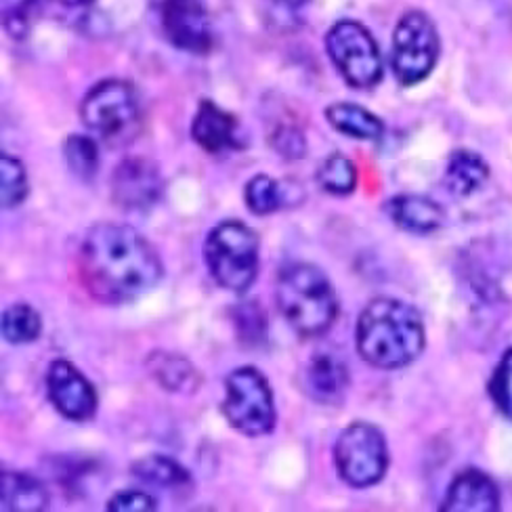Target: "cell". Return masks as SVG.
I'll return each instance as SVG.
<instances>
[{
    "label": "cell",
    "mask_w": 512,
    "mask_h": 512,
    "mask_svg": "<svg viewBox=\"0 0 512 512\" xmlns=\"http://www.w3.org/2000/svg\"><path fill=\"white\" fill-rule=\"evenodd\" d=\"M489 395H492L498 410L512 420V349L506 351L496 368L494 378L489 382Z\"/></svg>",
    "instance_id": "28"
},
{
    "label": "cell",
    "mask_w": 512,
    "mask_h": 512,
    "mask_svg": "<svg viewBox=\"0 0 512 512\" xmlns=\"http://www.w3.org/2000/svg\"><path fill=\"white\" fill-rule=\"evenodd\" d=\"M326 120L338 133L359 141H378L384 133L382 120L355 103H332L326 108Z\"/></svg>",
    "instance_id": "20"
},
{
    "label": "cell",
    "mask_w": 512,
    "mask_h": 512,
    "mask_svg": "<svg viewBox=\"0 0 512 512\" xmlns=\"http://www.w3.org/2000/svg\"><path fill=\"white\" fill-rule=\"evenodd\" d=\"M359 355L380 370H399L420 357L426 345L420 313L397 298H376L359 315Z\"/></svg>",
    "instance_id": "2"
},
{
    "label": "cell",
    "mask_w": 512,
    "mask_h": 512,
    "mask_svg": "<svg viewBox=\"0 0 512 512\" xmlns=\"http://www.w3.org/2000/svg\"><path fill=\"white\" fill-rule=\"evenodd\" d=\"M439 34L429 15L405 13L393 34V74L403 87H414L431 76L439 59Z\"/></svg>",
    "instance_id": "9"
},
{
    "label": "cell",
    "mask_w": 512,
    "mask_h": 512,
    "mask_svg": "<svg viewBox=\"0 0 512 512\" xmlns=\"http://www.w3.org/2000/svg\"><path fill=\"white\" fill-rule=\"evenodd\" d=\"M78 275L95 301L120 305L154 290L164 265L156 248L131 225L97 223L80 244Z\"/></svg>",
    "instance_id": "1"
},
{
    "label": "cell",
    "mask_w": 512,
    "mask_h": 512,
    "mask_svg": "<svg viewBox=\"0 0 512 512\" xmlns=\"http://www.w3.org/2000/svg\"><path fill=\"white\" fill-rule=\"evenodd\" d=\"M317 183L332 196H349L357 185L355 164L343 154H332L319 166Z\"/></svg>",
    "instance_id": "23"
},
{
    "label": "cell",
    "mask_w": 512,
    "mask_h": 512,
    "mask_svg": "<svg viewBox=\"0 0 512 512\" xmlns=\"http://www.w3.org/2000/svg\"><path fill=\"white\" fill-rule=\"evenodd\" d=\"M0 196H3V208H17L28 198L26 166L7 152L0 156Z\"/></svg>",
    "instance_id": "26"
},
{
    "label": "cell",
    "mask_w": 512,
    "mask_h": 512,
    "mask_svg": "<svg viewBox=\"0 0 512 512\" xmlns=\"http://www.w3.org/2000/svg\"><path fill=\"white\" fill-rule=\"evenodd\" d=\"M233 324L244 345H259L267 336L265 313L256 303H244L231 311Z\"/></svg>",
    "instance_id": "27"
},
{
    "label": "cell",
    "mask_w": 512,
    "mask_h": 512,
    "mask_svg": "<svg viewBox=\"0 0 512 512\" xmlns=\"http://www.w3.org/2000/svg\"><path fill=\"white\" fill-rule=\"evenodd\" d=\"M133 475L143 483L168 489V492H183V489H191V485H194V479H191L185 466L162 454L137 460L133 464Z\"/></svg>",
    "instance_id": "21"
},
{
    "label": "cell",
    "mask_w": 512,
    "mask_h": 512,
    "mask_svg": "<svg viewBox=\"0 0 512 512\" xmlns=\"http://www.w3.org/2000/svg\"><path fill=\"white\" fill-rule=\"evenodd\" d=\"M42 332V317L28 303H15L3 313V336L11 345H30Z\"/></svg>",
    "instance_id": "22"
},
{
    "label": "cell",
    "mask_w": 512,
    "mask_h": 512,
    "mask_svg": "<svg viewBox=\"0 0 512 512\" xmlns=\"http://www.w3.org/2000/svg\"><path fill=\"white\" fill-rule=\"evenodd\" d=\"M160 24L170 45L179 51L206 55L212 49L210 15L202 0H164Z\"/></svg>",
    "instance_id": "11"
},
{
    "label": "cell",
    "mask_w": 512,
    "mask_h": 512,
    "mask_svg": "<svg viewBox=\"0 0 512 512\" xmlns=\"http://www.w3.org/2000/svg\"><path fill=\"white\" fill-rule=\"evenodd\" d=\"M149 374H152L162 389L173 393H191L198 389V370L181 355L156 351L147 359Z\"/></svg>",
    "instance_id": "19"
},
{
    "label": "cell",
    "mask_w": 512,
    "mask_h": 512,
    "mask_svg": "<svg viewBox=\"0 0 512 512\" xmlns=\"http://www.w3.org/2000/svg\"><path fill=\"white\" fill-rule=\"evenodd\" d=\"M204 261L212 280L223 290L246 294L259 275L261 240L246 223L223 221L208 231Z\"/></svg>",
    "instance_id": "4"
},
{
    "label": "cell",
    "mask_w": 512,
    "mask_h": 512,
    "mask_svg": "<svg viewBox=\"0 0 512 512\" xmlns=\"http://www.w3.org/2000/svg\"><path fill=\"white\" fill-rule=\"evenodd\" d=\"M277 307L288 326L305 338L322 336L334 324L338 298L328 275L311 263H294L277 277Z\"/></svg>",
    "instance_id": "3"
},
{
    "label": "cell",
    "mask_w": 512,
    "mask_h": 512,
    "mask_svg": "<svg viewBox=\"0 0 512 512\" xmlns=\"http://www.w3.org/2000/svg\"><path fill=\"white\" fill-rule=\"evenodd\" d=\"M47 393L53 408L72 422H87L97 414V391L68 359H55L47 370Z\"/></svg>",
    "instance_id": "10"
},
{
    "label": "cell",
    "mask_w": 512,
    "mask_h": 512,
    "mask_svg": "<svg viewBox=\"0 0 512 512\" xmlns=\"http://www.w3.org/2000/svg\"><path fill=\"white\" fill-rule=\"evenodd\" d=\"M80 118L105 145H128L141 128V108L133 84L118 78L101 80L82 99Z\"/></svg>",
    "instance_id": "5"
},
{
    "label": "cell",
    "mask_w": 512,
    "mask_h": 512,
    "mask_svg": "<svg viewBox=\"0 0 512 512\" xmlns=\"http://www.w3.org/2000/svg\"><path fill=\"white\" fill-rule=\"evenodd\" d=\"M112 198L122 210H147L162 198V177L154 162L128 158L112 177Z\"/></svg>",
    "instance_id": "12"
},
{
    "label": "cell",
    "mask_w": 512,
    "mask_h": 512,
    "mask_svg": "<svg viewBox=\"0 0 512 512\" xmlns=\"http://www.w3.org/2000/svg\"><path fill=\"white\" fill-rule=\"evenodd\" d=\"M244 202L256 217L273 215L284 204L282 185L269 175H256L244 187Z\"/></svg>",
    "instance_id": "24"
},
{
    "label": "cell",
    "mask_w": 512,
    "mask_h": 512,
    "mask_svg": "<svg viewBox=\"0 0 512 512\" xmlns=\"http://www.w3.org/2000/svg\"><path fill=\"white\" fill-rule=\"evenodd\" d=\"M500 508L498 487L477 468H466L447 489L441 510L447 512H494Z\"/></svg>",
    "instance_id": "14"
},
{
    "label": "cell",
    "mask_w": 512,
    "mask_h": 512,
    "mask_svg": "<svg viewBox=\"0 0 512 512\" xmlns=\"http://www.w3.org/2000/svg\"><path fill=\"white\" fill-rule=\"evenodd\" d=\"M326 51L338 74L353 89H372L382 80V57L366 26L345 19L326 36Z\"/></svg>",
    "instance_id": "8"
},
{
    "label": "cell",
    "mask_w": 512,
    "mask_h": 512,
    "mask_svg": "<svg viewBox=\"0 0 512 512\" xmlns=\"http://www.w3.org/2000/svg\"><path fill=\"white\" fill-rule=\"evenodd\" d=\"M63 156H66L70 170L78 179L89 181L95 177L99 166V152L97 143L91 137L70 135L66 143H63Z\"/></svg>",
    "instance_id": "25"
},
{
    "label": "cell",
    "mask_w": 512,
    "mask_h": 512,
    "mask_svg": "<svg viewBox=\"0 0 512 512\" xmlns=\"http://www.w3.org/2000/svg\"><path fill=\"white\" fill-rule=\"evenodd\" d=\"M271 145L277 149V154H282L284 158L298 160L305 156V137L301 131L294 126H280L277 131L271 135Z\"/></svg>",
    "instance_id": "30"
},
{
    "label": "cell",
    "mask_w": 512,
    "mask_h": 512,
    "mask_svg": "<svg viewBox=\"0 0 512 512\" xmlns=\"http://www.w3.org/2000/svg\"><path fill=\"white\" fill-rule=\"evenodd\" d=\"M158 508L154 496H149L143 489H124L110 498L108 510L112 512H152Z\"/></svg>",
    "instance_id": "29"
},
{
    "label": "cell",
    "mask_w": 512,
    "mask_h": 512,
    "mask_svg": "<svg viewBox=\"0 0 512 512\" xmlns=\"http://www.w3.org/2000/svg\"><path fill=\"white\" fill-rule=\"evenodd\" d=\"M191 139L210 156L229 154L244 147L238 118L210 99H202L198 105L191 122Z\"/></svg>",
    "instance_id": "13"
},
{
    "label": "cell",
    "mask_w": 512,
    "mask_h": 512,
    "mask_svg": "<svg viewBox=\"0 0 512 512\" xmlns=\"http://www.w3.org/2000/svg\"><path fill=\"white\" fill-rule=\"evenodd\" d=\"M334 462L338 477L347 485L357 489L376 485L389 466V450L382 431L370 422H353L336 441Z\"/></svg>",
    "instance_id": "7"
},
{
    "label": "cell",
    "mask_w": 512,
    "mask_h": 512,
    "mask_svg": "<svg viewBox=\"0 0 512 512\" xmlns=\"http://www.w3.org/2000/svg\"><path fill=\"white\" fill-rule=\"evenodd\" d=\"M387 215L399 229L416 236H429L445 223V212L435 200L412 194L391 198Z\"/></svg>",
    "instance_id": "16"
},
{
    "label": "cell",
    "mask_w": 512,
    "mask_h": 512,
    "mask_svg": "<svg viewBox=\"0 0 512 512\" xmlns=\"http://www.w3.org/2000/svg\"><path fill=\"white\" fill-rule=\"evenodd\" d=\"M223 416L240 435L256 439L273 433L277 412L267 378L254 366H242L225 378Z\"/></svg>",
    "instance_id": "6"
},
{
    "label": "cell",
    "mask_w": 512,
    "mask_h": 512,
    "mask_svg": "<svg viewBox=\"0 0 512 512\" xmlns=\"http://www.w3.org/2000/svg\"><path fill=\"white\" fill-rule=\"evenodd\" d=\"M305 391L317 403H336L345 395L349 384L347 366L332 353L317 351L303 374Z\"/></svg>",
    "instance_id": "15"
},
{
    "label": "cell",
    "mask_w": 512,
    "mask_h": 512,
    "mask_svg": "<svg viewBox=\"0 0 512 512\" xmlns=\"http://www.w3.org/2000/svg\"><path fill=\"white\" fill-rule=\"evenodd\" d=\"M0 496H3V510L13 512H38L49 508V492L36 477L19 471L0 473Z\"/></svg>",
    "instance_id": "18"
},
{
    "label": "cell",
    "mask_w": 512,
    "mask_h": 512,
    "mask_svg": "<svg viewBox=\"0 0 512 512\" xmlns=\"http://www.w3.org/2000/svg\"><path fill=\"white\" fill-rule=\"evenodd\" d=\"M269 3L277 7H286V9H301L309 3V0H269Z\"/></svg>",
    "instance_id": "31"
},
{
    "label": "cell",
    "mask_w": 512,
    "mask_h": 512,
    "mask_svg": "<svg viewBox=\"0 0 512 512\" xmlns=\"http://www.w3.org/2000/svg\"><path fill=\"white\" fill-rule=\"evenodd\" d=\"M489 179V166L471 149H456L445 164V187L458 198L473 196Z\"/></svg>",
    "instance_id": "17"
}]
</instances>
